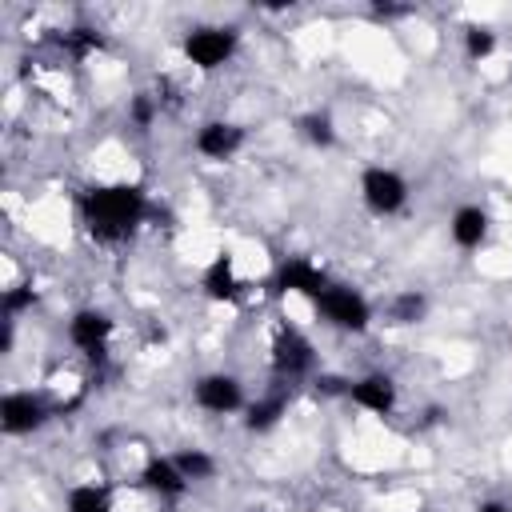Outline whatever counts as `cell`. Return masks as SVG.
I'll list each match as a JSON object with an SVG mask.
<instances>
[{"label": "cell", "mask_w": 512, "mask_h": 512, "mask_svg": "<svg viewBox=\"0 0 512 512\" xmlns=\"http://www.w3.org/2000/svg\"><path fill=\"white\" fill-rule=\"evenodd\" d=\"M144 192L136 184H96L80 196V212H84V224L96 240L104 244H116L124 240L140 220H144Z\"/></svg>", "instance_id": "cell-1"}, {"label": "cell", "mask_w": 512, "mask_h": 512, "mask_svg": "<svg viewBox=\"0 0 512 512\" xmlns=\"http://www.w3.org/2000/svg\"><path fill=\"white\" fill-rule=\"evenodd\" d=\"M316 308L324 312L328 324H336V328H344V332H364L368 320H372L368 300H364L356 288H348V284H328V292L316 300Z\"/></svg>", "instance_id": "cell-2"}, {"label": "cell", "mask_w": 512, "mask_h": 512, "mask_svg": "<svg viewBox=\"0 0 512 512\" xmlns=\"http://www.w3.org/2000/svg\"><path fill=\"white\" fill-rule=\"evenodd\" d=\"M236 52V32L232 28H192L184 36V56L200 68V72H212L220 64H228Z\"/></svg>", "instance_id": "cell-3"}, {"label": "cell", "mask_w": 512, "mask_h": 512, "mask_svg": "<svg viewBox=\"0 0 512 512\" xmlns=\"http://www.w3.org/2000/svg\"><path fill=\"white\" fill-rule=\"evenodd\" d=\"M360 196H364V204H368L376 216H392V212L404 208L408 184H404V176L392 172V168H368V172L360 176Z\"/></svg>", "instance_id": "cell-4"}, {"label": "cell", "mask_w": 512, "mask_h": 512, "mask_svg": "<svg viewBox=\"0 0 512 512\" xmlns=\"http://www.w3.org/2000/svg\"><path fill=\"white\" fill-rule=\"evenodd\" d=\"M68 336H72V344H76L92 364H104V356H108V340H112V316L100 312V308H84V312L72 316Z\"/></svg>", "instance_id": "cell-5"}, {"label": "cell", "mask_w": 512, "mask_h": 512, "mask_svg": "<svg viewBox=\"0 0 512 512\" xmlns=\"http://www.w3.org/2000/svg\"><path fill=\"white\" fill-rule=\"evenodd\" d=\"M44 420H48V408H44V400L32 396V392H8V396L0 400V428H4L8 436L36 432Z\"/></svg>", "instance_id": "cell-6"}, {"label": "cell", "mask_w": 512, "mask_h": 512, "mask_svg": "<svg viewBox=\"0 0 512 512\" xmlns=\"http://www.w3.org/2000/svg\"><path fill=\"white\" fill-rule=\"evenodd\" d=\"M312 344H308V336H300L296 328H280V336L272 340V368L280 372V376H288V380H296V376H304V372H312Z\"/></svg>", "instance_id": "cell-7"}, {"label": "cell", "mask_w": 512, "mask_h": 512, "mask_svg": "<svg viewBox=\"0 0 512 512\" xmlns=\"http://www.w3.org/2000/svg\"><path fill=\"white\" fill-rule=\"evenodd\" d=\"M196 404H200L204 412H216V416L236 412V408L244 404L240 380L228 376V372H208V376H200V380H196Z\"/></svg>", "instance_id": "cell-8"}, {"label": "cell", "mask_w": 512, "mask_h": 512, "mask_svg": "<svg viewBox=\"0 0 512 512\" xmlns=\"http://www.w3.org/2000/svg\"><path fill=\"white\" fill-rule=\"evenodd\" d=\"M328 276L312 264V260H284L280 272H276V292H296V296H308V300H320L328 292Z\"/></svg>", "instance_id": "cell-9"}, {"label": "cell", "mask_w": 512, "mask_h": 512, "mask_svg": "<svg viewBox=\"0 0 512 512\" xmlns=\"http://www.w3.org/2000/svg\"><path fill=\"white\" fill-rule=\"evenodd\" d=\"M348 400H352L356 408H368V412L384 416V412H392V404H396V384H392V376H384V372H368V376L352 380Z\"/></svg>", "instance_id": "cell-10"}, {"label": "cell", "mask_w": 512, "mask_h": 512, "mask_svg": "<svg viewBox=\"0 0 512 512\" xmlns=\"http://www.w3.org/2000/svg\"><path fill=\"white\" fill-rule=\"evenodd\" d=\"M240 144H244V128L232 124V120H212V124H204L196 132V148L208 160H228V156L240 152Z\"/></svg>", "instance_id": "cell-11"}, {"label": "cell", "mask_w": 512, "mask_h": 512, "mask_svg": "<svg viewBox=\"0 0 512 512\" xmlns=\"http://www.w3.org/2000/svg\"><path fill=\"white\" fill-rule=\"evenodd\" d=\"M140 480H144L148 492H156V496H172V500L184 496V488H188V480H184V472L176 468L172 456H156V460H148L144 472H140Z\"/></svg>", "instance_id": "cell-12"}, {"label": "cell", "mask_w": 512, "mask_h": 512, "mask_svg": "<svg viewBox=\"0 0 512 512\" xmlns=\"http://www.w3.org/2000/svg\"><path fill=\"white\" fill-rule=\"evenodd\" d=\"M204 296L208 300H216V304H224V300H236V292H240V280H236V264H232V256L228 252H220L212 264H208V272H204Z\"/></svg>", "instance_id": "cell-13"}, {"label": "cell", "mask_w": 512, "mask_h": 512, "mask_svg": "<svg viewBox=\"0 0 512 512\" xmlns=\"http://www.w3.org/2000/svg\"><path fill=\"white\" fill-rule=\"evenodd\" d=\"M484 236H488V212L476 208V204L456 208V216H452V240H456L460 248H480Z\"/></svg>", "instance_id": "cell-14"}, {"label": "cell", "mask_w": 512, "mask_h": 512, "mask_svg": "<svg viewBox=\"0 0 512 512\" xmlns=\"http://www.w3.org/2000/svg\"><path fill=\"white\" fill-rule=\"evenodd\" d=\"M284 408H288V396H280V392H276V396L256 400V404L248 408V420H244V424H248V432H268V428L284 416Z\"/></svg>", "instance_id": "cell-15"}, {"label": "cell", "mask_w": 512, "mask_h": 512, "mask_svg": "<svg viewBox=\"0 0 512 512\" xmlns=\"http://www.w3.org/2000/svg\"><path fill=\"white\" fill-rule=\"evenodd\" d=\"M296 132L312 144V148H328L336 140V128H332V116L328 112H308L296 120Z\"/></svg>", "instance_id": "cell-16"}, {"label": "cell", "mask_w": 512, "mask_h": 512, "mask_svg": "<svg viewBox=\"0 0 512 512\" xmlns=\"http://www.w3.org/2000/svg\"><path fill=\"white\" fill-rule=\"evenodd\" d=\"M172 460H176V468L184 472L188 484H192V480H212V476H216V460H212L204 448H184V452H176Z\"/></svg>", "instance_id": "cell-17"}, {"label": "cell", "mask_w": 512, "mask_h": 512, "mask_svg": "<svg viewBox=\"0 0 512 512\" xmlns=\"http://www.w3.org/2000/svg\"><path fill=\"white\" fill-rule=\"evenodd\" d=\"M68 512H112V496L100 484H80L68 492Z\"/></svg>", "instance_id": "cell-18"}, {"label": "cell", "mask_w": 512, "mask_h": 512, "mask_svg": "<svg viewBox=\"0 0 512 512\" xmlns=\"http://www.w3.org/2000/svg\"><path fill=\"white\" fill-rule=\"evenodd\" d=\"M424 308H428V300H424L420 292H400V296L392 300L388 316H392V324H416V320L424 316Z\"/></svg>", "instance_id": "cell-19"}, {"label": "cell", "mask_w": 512, "mask_h": 512, "mask_svg": "<svg viewBox=\"0 0 512 512\" xmlns=\"http://www.w3.org/2000/svg\"><path fill=\"white\" fill-rule=\"evenodd\" d=\"M60 48H68V52L80 60V56H88V52L100 48V36H96L92 28H68V32L60 36Z\"/></svg>", "instance_id": "cell-20"}, {"label": "cell", "mask_w": 512, "mask_h": 512, "mask_svg": "<svg viewBox=\"0 0 512 512\" xmlns=\"http://www.w3.org/2000/svg\"><path fill=\"white\" fill-rule=\"evenodd\" d=\"M492 48H496V36H492L488 28L472 24V28L464 32V52H468V60H484V56H492Z\"/></svg>", "instance_id": "cell-21"}, {"label": "cell", "mask_w": 512, "mask_h": 512, "mask_svg": "<svg viewBox=\"0 0 512 512\" xmlns=\"http://www.w3.org/2000/svg\"><path fill=\"white\" fill-rule=\"evenodd\" d=\"M32 300H36V288H32V284L8 288V292H4V316H8V320H16L24 308H32Z\"/></svg>", "instance_id": "cell-22"}, {"label": "cell", "mask_w": 512, "mask_h": 512, "mask_svg": "<svg viewBox=\"0 0 512 512\" xmlns=\"http://www.w3.org/2000/svg\"><path fill=\"white\" fill-rule=\"evenodd\" d=\"M128 116H132V124H136V128H148V124H152V116H156V100H152L148 92H136V96H132V104H128Z\"/></svg>", "instance_id": "cell-23"}, {"label": "cell", "mask_w": 512, "mask_h": 512, "mask_svg": "<svg viewBox=\"0 0 512 512\" xmlns=\"http://www.w3.org/2000/svg\"><path fill=\"white\" fill-rule=\"evenodd\" d=\"M348 388H352V380H340V376H320L316 380L320 396H348Z\"/></svg>", "instance_id": "cell-24"}, {"label": "cell", "mask_w": 512, "mask_h": 512, "mask_svg": "<svg viewBox=\"0 0 512 512\" xmlns=\"http://www.w3.org/2000/svg\"><path fill=\"white\" fill-rule=\"evenodd\" d=\"M476 512H512V508H508V504H500V500H488V504H480Z\"/></svg>", "instance_id": "cell-25"}]
</instances>
